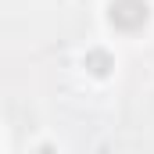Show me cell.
Wrapping results in <instances>:
<instances>
[{"mask_svg":"<svg viewBox=\"0 0 154 154\" xmlns=\"http://www.w3.org/2000/svg\"><path fill=\"white\" fill-rule=\"evenodd\" d=\"M108 18H111V25L122 29V32H136V29L147 25L151 7H147V0H111Z\"/></svg>","mask_w":154,"mask_h":154,"instance_id":"cell-1","label":"cell"},{"mask_svg":"<svg viewBox=\"0 0 154 154\" xmlns=\"http://www.w3.org/2000/svg\"><path fill=\"white\" fill-rule=\"evenodd\" d=\"M82 65H86V68H90L93 75H108V72L115 68V65H111V54H108V50H86V61H82Z\"/></svg>","mask_w":154,"mask_h":154,"instance_id":"cell-2","label":"cell"}]
</instances>
